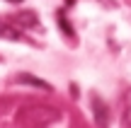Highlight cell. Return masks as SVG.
<instances>
[{"label": "cell", "mask_w": 131, "mask_h": 128, "mask_svg": "<svg viewBox=\"0 0 131 128\" xmlns=\"http://www.w3.org/2000/svg\"><path fill=\"white\" fill-rule=\"evenodd\" d=\"M95 114H97V123L104 126V106H102V102L97 97H95Z\"/></svg>", "instance_id": "obj_1"}, {"label": "cell", "mask_w": 131, "mask_h": 128, "mask_svg": "<svg viewBox=\"0 0 131 128\" xmlns=\"http://www.w3.org/2000/svg\"><path fill=\"white\" fill-rule=\"evenodd\" d=\"M19 80H22V82H29V85H37V87H41V90H49V85H46V82L37 80V77H29V75H19Z\"/></svg>", "instance_id": "obj_2"}, {"label": "cell", "mask_w": 131, "mask_h": 128, "mask_svg": "<svg viewBox=\"0 0 131 128\" xmlns=\"http://www.w3.org/2000/svg\"><path fill=\"white\" fill-rule=\"evenodd\" d=\"M10 3H22V0H10Z\"/></svg>", "instance_id": "obj_3"}, {"label": "cell", "mask_w": 131, "mask_h": 128, "mask_svg": "<svg viewBox=\"0 0 131 128\" xmlns=\"http://www.w3.org/2000/svg\"><path fill=\"white\" fill-rule=\"evenodd\" d=\"M0 32H3V24H0Z\"/></svg>", "instance_id": "obj_4"}]
</instances>
